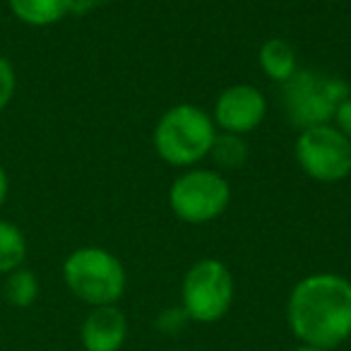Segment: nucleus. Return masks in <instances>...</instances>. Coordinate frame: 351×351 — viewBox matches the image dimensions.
Returning <instances> with one entry per match:
<instances>
[{
	"label": "nucleus",
	"instance_id": "nucleus-1",
	"mask_svg": "<svg viewBox=\"0 0 351 351\" xmlns=\"http://www.w3.org/2000/svg\"><path fill=\"white\" fill-rule=\"evenodd\" d=\"M289 325L311 346L332 349L351 335V282L337 274H313L293 287Z\"/></svg>",
	"mask_w": 351,
	"mask_h": 351
},
{
	"label": "nucleus",
	"instance_id": "nucleus-2",
	"mask_svg": "<svg viewBox=\"0 0 351 351\" xmlns=\"http://www.w3.org/2000/svg\"><path fill=\"white\" fill-rule=\"evenodd\" d=\"M351 97V87L339 75L315 73V70H296L282 84L284 111L291 125L308 128L330 125L344 99Z\"/></svg>",
	"mask_w": 351,
	"mask_h": 351
},
{
	"label": "nucleus",
	"instance_id": "nucleus-3",
	"mask_svg": "<svg viewBox=\"0 0 351 351\" xmlns=\"http://www.w3.org/2000/svg\"><path fill=\"white\" fill-rule=\"evenodd\" d=\"M215 121L193 104H178L159 118L154 128V149L171 166H193L210 154Z\"/></svg>",
	"mask_w": 351,
	"mask_h": 351
},
{
	"label": "nucleus",
	"instance_id": "nucleus-4",
	"mask_svg": "<svg viewBox=\"0 0 351 351\" xmlns=\"http://www.w3.org/2000/svg\"><path fill=\"white\" fill-rule=\"evenodd\" d=\"M68 289L89 306H113L125 291L121 260L104 248H80L63 265Z\"/></svg>",
	"mask_w": 351,
	"mask_h": 351
},
{
	"label": "nucleus",
	"instance_id": "nucleus-5",
	"mask_svg": "<svg viewBox=\"0 0 351 351\" xmlns=\"http://www.w3.org/2000/svg\"><path fill=\"white\" fill-rule=\"evenodd\" d=\"M231 200V188L224 176L207 169L186 171L173 181L169 205L173 215L188 224H205L224 215Z\"/></svg>",
	"mask_w": 351,
	"mask_h": 351
},
{
	"label": "nucleus",
	"instance_id": "nucleus-6",
	"mask_svg": "<svg viewBox=\"0 0 351 351\" xmlns=\"http://www.w3.org/2000/svg\"><path fill=\"white\" fill-rule=\"evenodd\" d=\"M234 301V277L219 260H200L183 279V308L197 322H217Z\"/></svg>",
	"mask_w": 351,
	"mask_h": 351
},
{
	"label": "nucleus",
	"instance_id": "nucleus-7",
	"mask_svg": "<svg viewBox=\"0 0 351 351\" xmlns=\"http://www.w3.org/2000/svg\"><path fill=\"white\" fill-rule=\"evenodd\" d=\"M296 161L315 181H341L351 173V140L332 125L308 128L296 140Z\"/></svg>",
	"mask_w": 351,
	"mask_h": 351
},
{
	"label": "nucleus",
	"instance_id": "nucleus-8",
	"mask_svg": "<svg viewBox=\"0 0 351 351\" xmlns=\"http://www.w3.org/2000/svg\"><path fill=\"white\" fill-rule=\"evenodd\" d=\"M267 113V99L253 84H234L219 94L215 104V123L224 132L243 135L263 123Z\"/></svg>",
	"mask_w": 351,
	"mask_h": 351
},
{
	"label": "nucleus",
	"instance_id": "nucleus-9",
	"mask_svg": "<svg viewBox=\"0 0 351 351\" xmlns=\"http://www.w3.org/2000/svg\"><path fill=\"white\" fill-rule=\"evenodd\" d=\"M125 335V315L116 306H97L82 325V344L87 351H118Z\"/></svg>",
	"mask_w": 351,
	"mask_h": 351
},
{
	"label": "nucleus",
	"instance_id": "nucleus-10",
	"mask_svg": "<svg viewBox=\"0 0 351 351\" xmlns=\"http://www.w3.org/2000/svg\"><path fill=\"white\" fill-rule=\"evenodd\" d=\"M12 15L32 27H49L73 15V0H8Z\"/></svg>",
	"mask_w": 351,
	"mask_h": 351
},
{
	"label": "nucleus",
	"instance_id": "nucleus-11",
	"mask_svg": "<svg viewBox=\"0 0 351 351\" xmlns=\"http://www.w3.org/2000/svg\"><path fill=\"white\" fill-rule=\"evenodd\" d=\"M260 68L274 82H287L296 73V49L284 39H269L260 49Z\"/></svg>",
	"mask_w": 351,
	"mask_h": 351
},
{
	"label": "nucleus",
	"instance_id": "nucleus-12",
	"mask_svg": "<svg viewBox=\"0 0 351 351\" xmlns=\"http://www.w3.org/2000/svg\"><path fill=\"white\" fill-rule=\"evenodd\" d=\"M27 258L25 234L12 221H0V272L10 274L22 267Z\"/></svg>",
	"mask_w": 351,
	"mask_h": 351
},
{
	"label": "nucleus",
	"instance_id": "nucleus-13",
	"mask_svg": "<svg viewBox=\"0 0 351 351\" xmlns=\"http://www.w3.org/2000/svg\"><path fill=\"white\" fill-rule=\"evenodd\" d=\"M210 154L221 169H241V166L248 161V145H245L241 135L221 132V135H217L215 142H212Z\"/></svg>",
	"mask_w": 351,
	"mask_h": 351
},
{
	"label": "nucleus",
	"instance_id": "nucleus-14",
	"mask_svg": "<svg viewBox=\"0 0 351 351\" xmlns=\"http://www.w3.org/2000/svg\"><path fill=\"white\" fill-rule=\"evenodd\" d=\"M5 301L15 308H29L39 296V282L29 269H15L5 279Z\"/></svg>",
	"mask_w": 351,
	"mask_h": 351
},
{
	"label": "nucleus",
	"instance_id": "nucleus-15",
	"mask_svg": "<svg viewBox=\"0 0 351 351\" xmlns=\"http://www.w3.org/2000/svg\"><path fill=\"white\" fill-rule=\"evenodd\" d=\"M191 320V315L186 313V308H166L159 317H156V327L166 335H176L186 327V322Z\"/></svg>",
	"mask_w": 351,
	"mask_h": 351
},
{
	"label": "nucleus",
	"instance_id": "nucleus-16",
	"mask_svg": "<svg viewBox=\"0 0 351 351\" xmlns=\"http://www.w3.org/2000/svg\"><path fill=\"white\" fill-rule=\"evenodd\" d=\"M15 84H17V80H15V70H12L10 60L0 56V111L10 104L12 94H15Z\"/></svg>",
	"mask_w": 351,
	"mask_h": 351
},
{
	"label": "nucleus",
	"instance_id": "nucleus-17",
	"mask_svg": "<svg viewBox=\"0 0 351 351\" xmlns=\"http://www.w3.org/2000/svg\"><path fill=\"white\" fill-rule=\"evenodd\" d=\"M335 123H337V130H339L346 140H351V97L339 104V108H337V113H335Z\"/></svg>",
	"mask_w": 351,
	"mask_h": 351
},
{
	"label": "nucleus",
	"instance_id": "nucleus-18",
	"mask_svg": "<svg viewBox=\"0 0 351 351\" xmlns=\"http://www.w3.org/2000/svg\"><path fill=\"white\" fill-rule=\"evenodd\" d=\"M111 0H73V15H87L97 8L108 5Z\"/></svg>",
	"mask_w": 351,
	"mask_h": 351
},
{
	"label": "nucleus",
	"instance_id": "nucleus-19",
	"mask_svg": "<svg viewBox=\"0 0 351 351\" xmlns=\"http://www.w3.org/2000/svg\"><path fill=\"white\" fill-rule=\"evenodd\" d=\"M5 197H8V176L3 171V166H0V205L5 202Z\"/></svg>",
	"mask_w": 351,
	"mask_h": 351
},
{
	"label": "nucleus",
	"instance_id": "nucleus-20",
	"mask_svg": "<svg viewBox=\"0 0 351 351\" xmlns=\"http://www.w3.org/2000/svg\"><path fill=\"white\" fill-rule=\"evenodd\" d=\"M293 351H327V349H320V346H311V344H306V346H298V349H293Z\"/></svg>",
	"mask_w": 351,
	"mask_h": 351
}]
</instances>
